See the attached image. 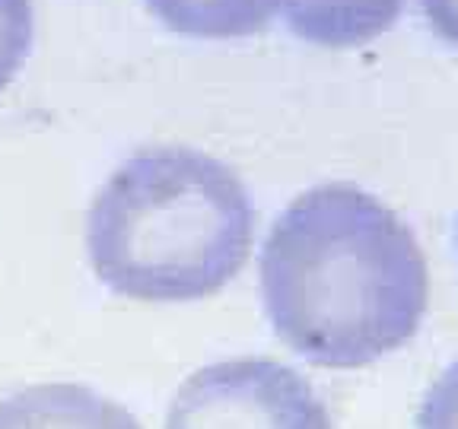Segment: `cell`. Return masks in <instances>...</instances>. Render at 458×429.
<instances>
[{
    "mask_svg": "<svg viewBox=\"0 0 458 429\" xmlns=\"http://www.w3.org/2000/svg\"><path fill=\"white\" fill-rule=\"evenodd\" d=\"M429 26L437 29L445 42L458 45V0H420Z\"/></svg>",
    "mask_w": 458,
    "mask_h": 429,
    "instance_id": "9c48e42d",
    "label": "cell"
},
{
    "mask_svg": "<svg viewBox=\"0 0 458 429\" xmlns=\"http://www.w3.org/2000/svg\"><path fill=\"white\" fill-rule=\"evenodd\" d=\"M417 429H458V359L429 385L417 414Z\"/></svg>",
    "mask_w": 458,
    "mask_h": 429,
    "instance_id": "ba28073f",
    "label": "cell"
},
{
    "mask_svg": "<svg viewBox=\"0 0 458 429\" xmlns=\"http://www.w3.org/2000/svg\"><path fill=\"white\" fill-rule=\"evenodd\" d=\"M404 0H286V26L318 48H360L394 26Z\"/></svg>",
    "mask_w": 458,
    "mask_h": 429,
    "instance_id": "5b68a950",
    "label": "cell"
},
{
    "mask_svg": "<svg viewBox=\"0 0 458 429\" xmlns=\"http://www.w3.org/2000/svg\"><path fill=\"white\" fill-rule=\"evenodd\" d=\"M0 429H143L128 408L71 382L32 385L0 400Z\"/></svg>",
    "mask_w": 458,
    "mask_h": 429,
    "instance_id": "277c9868",
    "label": "cell"
},
{
    "mask_svg": "<svg viewBox=\"0 0 458 429\" xmlns=\"http://www.w3.org/2000/svg\"><path fill=\"white\" fill-rule=\"evenodd\" d=\"M165 429H331L322 398L274 359L204 366L172 398Z\"/></svg>",
    "mask_w": 458,
    "mask_h": 429,
    "instance_id": "3957f363",
    "label": "cell"
},
{
    "mask_svg": "<svg viewBox=\"0 0 458 429\" xmlns=\"http://www.w3.org/2000/svg\"><path fill=\"white\" fill-rule=\"evenodd\" d=\"M261 296L300 357L357 369L398 350L427 312V257L379 198L347 181L309 188L267 232Z\"/></svg>",
    "mask_w": 458,
    "mask_h": 429,
    "instance_id": "6da1fadb",
    "label": "cell"
},
{
    "mask_svg": "<svg viewBox=\"0 0 458 429\" xmlns=\"http://www.w3.org/2000/svg\"><path fill=\"white\" fill-rule=\"evenodd\" d=\"M36 38L32 0H0V89H7L26 64Z\"/></svg>",
    "mask_w": 458,
    "mask_h": 429,
    "instance_id": "52a82bcc",
    "label": "cell"
},
{
    "mask_svg": "<svg viewBox=\"0 0 458 429\" xmlns=\"http://www.w3.org/2000/svg\"><path fill=\"white\" fill-rule=\"evenodd\" d=\"M255 210L229 165L191 147H147L96 191L86 255L96 277L137 302H194L242 271Z\"/></svg>",
    "mask_w": 458,
    "mask_h": 429,
    "instance_id": "7a4b0ae2",
    "label": "cell"
},
{
    "mask_svg": "<svg viewBox=\"0 0 458 429\" xmlns=\"http://www.w3.org/2000/svg\"><path fill=\"white\" fill-rule=\"evenodd\" d=\"M165 29L191 38H242L255 36L286 0H143Z\"/></svg>",
    "mask_w": 458,
    "mask_h": 429,
    "instance_id": "8992f818",
    "label": "cell"
}]
</instances>
